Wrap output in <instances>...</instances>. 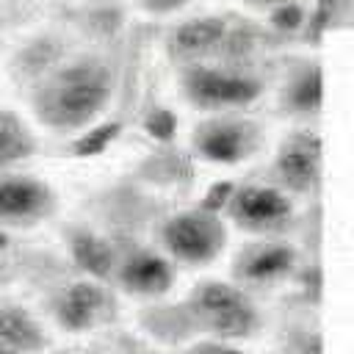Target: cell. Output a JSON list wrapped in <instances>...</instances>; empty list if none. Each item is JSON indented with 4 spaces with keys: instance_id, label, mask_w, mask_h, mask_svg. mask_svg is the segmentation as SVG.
Listing matches in <instances>:
<instances>
[{
    "instance_id": "9",
    "label": "cell",
    "mask_w": 354,
    "mask_h": 354,
    "mask_svg": "<svg viewBox=\"0 0 354 354\" xmlns=\"http://www.w3.org/2000/svg\"><path fill=\"white\" fill-rule=\"evenodd\" d=\"M113 271L119 285L133 296H163L174 285L171 260L149 249L130 252Z\"/></svg>"
},
{
    "instance_id": "11",
    "label": "cell",
    "mask_w": 354,
    "mask_h": 354,
    "mask_svg": "<svg viewBox=\"0 0 354 354\" xmlns=\"http://www.w3.org/2000/svg\"><path fill=\"white\" fill-rule=\"evenodd\" d=\"M277 171L288 188L307 191L318 177V138L310 133L290 136L279 149Z\"/></svg>"
},
{
    "instance_id": "20",
    "label": "cell",
    "mask_w": 354,
    "mask_h": 354,
    "mask_svg": "<svg viewBox=\"0 0 354 354\" xmlns=\"http://www.w3.org/2000/svg\"><path fill=\"white\" fill-rule=\"evenodd\" d=\"M149 130H152L158 138H171V133H174V116L166 113V111H158V113L149 119Z\"/></svg>"
},
{
    "instance_id": "2",
    "label": "cell",
    "mask_w": 354,
    "mask_h": 354,
    "mask_svg": "<svg viewBox=\"0 0 354 354\" xmlns=\"http://www.w3.org/2000/svg\"><path fill=\"white\" fill-rule=\"evenodd\" d=\"M185 321L194 332H205L216 340L249 337L260 324L249 296L241 288L218 279L196 285L185 304Z\"/></svg>"
},
{
    "instance_id": "3",
    "label": "cell",
    "mask_w": 354,
    "mask_h": 354,
    "mask_svg": "<svg viewBox=\"0 0 354 354\" xmlns=\"http://www.w3.org/2000/svg\"><path fill=\"white\" fill-rule=\"evenodd\" d=\"M224 241H227V230L221 218L207 207L177 213L160 230L163 249L174 260L188 266H205L216 260L218 252L224 249Z\"/></svg>"
},
{
    "instance_id": "16",
    "label": "cell",
    "mask_w": 354,
    "mask_h": 354,
    "mask_svg": "<svg viewBox=\"0 0 354 354\" xmlns=\"http://www.w3.org/2000/svg\"><path fill=\"white\" fill-rule=\"evenodd\" d=\"M318 97H321V80H318V72H307L304 77H299L290 88V105L299 108V111H313L318 105Z\"/></svg>"
},
{
    "instance_id": "8",
    "label": "cell",
    "mask_w": 354,
    "mask_h": 354,
    "mask_svg": "<svg viewBox=\"0 0 354 354\" xmlns=\"http://www.w3.org/2000/svg\"><path fill=\"white\" fill-rule=\"evenodd\" d=\"M230 218L252 232H268L290 218V199L271 185H243L227 199Z\"/></svg>"
},
{
    "instance_id": "19",
    "label": "cell",
    "mask_w": 354,
    "mask_h": 354,
    "mask_svg": "<svg viewBox=\"0 0 354 354\" xmlns=\"http://www.w3.org/2000/svg\"><path fill=\"white\" fill-rule=\"evenodd\" d=\"M232 191H235V188H232L230 183H218V185L207 194V199H205V205H202V207H207V210H213V213H216V210H221V207H227V199L232 196Z\"/></svg>"
},
{
    "instance_id": "5",
    "label": "cell",
    "mask_w": 354,
    "mask_h": 354,
    "mask_svg": "<svg viewBox=\"0 0 354 354\" xmlns=\"http://www.w3.org/2000/svg\"><path fill=\"white\" fill-rule=\"evenodd\" d=\"M55 194L53 188L30 174L0 171V227H33L53 216Z\"/></svg>"
},
{
    "instance_id": "4",
    "label": "cell",
    "mask_w": 354,
    "mask_h": 354,
    "mask_svg": "<svg viewBox=\"0 0 354 354\" xmlns=\"http://www.w3.org/2000/svg\"><path fill=\"white\" fill-rule=\"evenodd\" d=\"M183 91L185 97L205 111H227V108H241L257 100L260 83L246 75L224 72V69H210V66H191L183 75Z\"/></svg>"
},
{
    "instance_id": "1",
    "label": "cell",
    "mask_w": 354,
    "mask_h": 354,
    "mask_svg": "<svg viewBox=\"0 0 354 354\" xmlns=\"http://www.w3.org/2000/svg\"><path fill=\"white\" fill-rule=\"evenodd\" d=\"M111 100V72L97 61H75L53 72L33 94L36 116L53 130H80Z\"/></svg>"
},
{
    "instance_id": "18",
    "label": "cell",
    "mask_w": 354,
    "mask_h": 354,
    "mask_svg": "<svg viewBox=\"0 0 354 354\" xmlns=\"http://www.w3.org/2000/svg\"><path fill=\"white\" fill-rule=\"evenodd\" d=\"M183 354H243L241 348H235V346H230L227 340H202V343H196V346H191L188 351H183Z\"/></svg>"
},
{
    "instance_id": "12",
    "label": "cell",
    "mask_w": 354,
    "mask_h": 354,
    "mask_svg": "<svg viewBox=\"0 0 354 354\" xmlns=\"http://www.w3.org/2000/svg\"><path fill=\"white\" fill-rule=\"evenodd\" d=\"M0 343L19 354H41L50 346L44 326L19 304H0Z\"/></svg>"
},
{
    "instance_id": "24",
    "label": "cell",
    "mask_w": 354,
    "mask_h": 354,
    "mask_svg": "<svg viewBox=\"0 0 354 354\" xmlns=\"http://www.w3.org/2000/svg\"><path fill=\"white\" fill-rule=\"evenodd\" d=\"M0 354H19V351L11 348V346H6V343H0Z\"/></svg>"
},
{
    "instance_id": "21",
    "label": "cell",
    "mask_w": 354,
    "mask_h": 354,
    "mask_svg": "<svg viewBox=\"0 0 354 354\" xmlns=\"http://www.w3.org/2000/svg\"><path fill=\"white\" fill-rule=\"evenodd\" d=\"M299 8L296 6H279V11L274 14V19H277V25L279 28H293L296 22H299Z\"/></svg>"
},
{
    "instance_id": "23",
    "label": "cell",
    "mask_w": 354,
    "mask_h": 354,
    "mask_svg": "<svg viewBox=\"0 0 354 354\" xmlns=\"http://www.w3.org/2000/svg\"><path fill=\"white\" fill-rule=\"evenodd\" d=\"M246 3H254V6H279L285 0H246Z\"/></svg>"
},
{
    "instance_id": "15",
    "label": "cell",
    "mask_w": 354,
    "mask_h": 354,
    "mask_svg": "<svg viewBox=\"0 0 354 354\" xmlns=\"http://www.w3.org/2000/svg\"><path fill=\"white\" fill-rule=\"evenodd\" d=\"M221 36H224V25H221V19H210V17H207V19H191V22H185V25L177 30L174 41H177L180 50L196 53V50H207V47H213Z\"/></svg>"
},
{
    "instance_id": "10",
    "label": "cell",
    "mask_w": 354,
    "mask_h": 354,
    "mask_svg": "<svg viewBox=\"0 0 354 354\" xmlns=\"http://www.w3.org/2000/svg\"><path fill=\"white\" fill-rule=\"evenodd\" d=\"M293 249L285 246V243H254V246H246L238 260H235V274L238 279L243 282H252V285H266V282H274L279 277H285L290 268H293Z\"/></svg>"
},
{
    "instance_id": "13",
    "label": "cell",
    "mask_w": 354,
    "mask_h": 354,
    "mask_svg": "<svg viewBox=\"0 0 354 354\" xmlns=\"http://www.w3.org/2000/svg\"><path fill=\"white\" fill-rule=\"evenodd\" d=\"M36 152V136L25 124V119L8 108H0V171L8 166L28 160Z\"/></svg>"
},
{
    "instance_id": "22",
    "label": "cell",
    "mask_w": 354,
    "mask_h": 354,
    "mask_svg": "<svg viewBox=\"0 0 354 354\" xmlns=\"http://www.w3.org/2000/svg\"><path fill=\"white\" fill-rule=\"evenodd\" d=\"M147 11H155V14H166V11H177L180 6H185L188 0H141Z\"/></svg>"
},
{
    "instance_id": "17",
    "label": "cell",
    "mask_w": 354,
    "mask_h": 354,
    "mask_svg": "<svg viewBox=\"0 0 354 354\" xmlns=\"http://www.w3.org/2000/svg\"><path fill=\"white\" fill-rule=\"evenodd\" d=\"M116 136V127L113 124H105V127H97V130H91V133H86L80 141H77V152H83V155H91V152H100L111 138Z\"/></svg>"
},
{
    "instance_id": "6",
    "label": "cell",
    "mask_w": 354,
    "mask_h": 354,
    "mask_svg": "<svg viewBox=\"0 0 354 354\" xmlns=\"http://www.w3.org/2000/svg\"><path fill=\"white\" fill-rule=\"evenodd\" d=\"M260 144V130L238 116L205 119L194 133V147L213 163H238L249 158Z\"/></svg>"
},
{
    "instance_id": "7",
    "label": "cell",
    "mask_w": 354,
    "mask_h": 354,
    "mask_svg": "<svg viewBox=\"0 0 354 354\" xmlns=\"http://www.w3.org/2000/svg\"><path fill=\"white\" fill-rule=\"evenodd\" d=\"M53 318L69 329V332H88L100 324H105L113 315V299L111 293L88 279L72 282L61 288L50 301Z\"/></svg>"
},
{
    "instance_id": "14",
    "label": "cell",
    "mask_w": 354,
    "mask_h": 354,
    "mask_svg": "<svg viewBox=\"0 0 354 354\" xmlns=\"http://www.w3.org/2000/svg\"><path fill=\"white\" fill-rule=\"evenodd\" d=\"M69 246H72V254H75L77 266L86 268L88 274H94L100 279H108L113 274L116 257H113V249L102 238H97L91 232H75Z\"/></svg>"
}]
</instances>
